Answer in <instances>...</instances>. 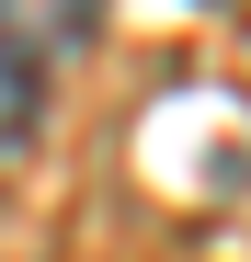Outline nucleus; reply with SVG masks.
Wrapping results in <instances>:
<instances>
[{
  "label": "nucleus",
  "mask_w": 251,
  "mask_h": 262,
  "mask_svg": "<svg viewBox=\"0 0 251 262\" xmlns=\"http://www.w3.org/2000/svg\"><path fill=\"white\" fill-rule=\"evenodd\" d=\"M34 114H46V57L0 23V183H12L23 148H34Z\"/></svg>",
  "instance_id": "f257e3e1"
},
{
  "label": "nucleus",
  "mask_w": 251,
  "mask_h": 262,
  "mask_svg": "<svg viewBox=\"0 0 251 262\" xmlns=\"http://www.w3.org/2000/svg\"><path fill=\"white\" fill-rule=\"evenodd\" d=\"M0 23H12L23 46H34V57L57 69L69 46H92V23H103V0H0Z\"/></svg>",
  "instance_id": "f03ea898"
}]
</instances>
